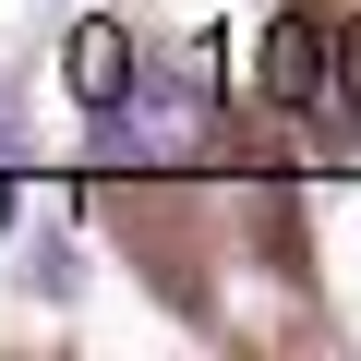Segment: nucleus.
Wrapping results in <instances>:
<instances>
[{"label":"nucleus","mask_w":361,"mask_h":361,"mask_svg":"<svg viewBox=\"0 0 361 361\" xmlns=\"http://www.w3.org/2000/svg\"><path fill=\"white\" fill-rule=\"evenodd\" d=\"M217 133V97H205V49L180 61V73H145L121 109H97V157L109 169H193Z\"/></svg>","instance_id":"1"},{"label":"nucleus","mask_w":361,"mask_h":361,"mask_svg":"<svg viewBox=\"0 0 361 361\" xmlns=\"http://www.w3.org/2000/svg\"><path fill=\"white\" fill-rule=\"evenodd\" d=\"M61 73H73V97H85V109H121V97L145 85V73H133V37H121L109 13H85V25L61 37Z\"/></svg>","instance_id":"2"},{"label":"nucleus","mask_w":361,"mask_h":361,"mask_svg":"<svg viewBox=\"0 0 361 361\" xmlns=\"http://www.w3.org/2000/svg\"><path fill=\"white\" fill-rule=\"evenodd\" d=\"M265 97H289V109L325 97V37H313V25H277V37H265Z\"/></svg>","instance_id":"3"},{"label":"nucleus","mask_w":361,"mask_h":361,"mask_svg":"<svg viewBox=\"0 0 361 361\" xmlns=\"http://www.w3.org/2000/svg\"><path fill=\"white\" fill-rule=\"evenodd\" d=\"M337 73H349V109H361V25H337Z\"/></svg>","instance_id":"4"},{"label":"nucleus","mask_w":361,"mask_h":361,"mask_svg":"<svg viewBox=\"0 0 361 361\" xmlns=\"http://www.w3.org/2000/svg\"><path fill=\"white\" fill-rule=\"evenodd\" d=\"M0 157H13V109H0Z\"/></svg>","instance_id":"5"}]
</instances>
